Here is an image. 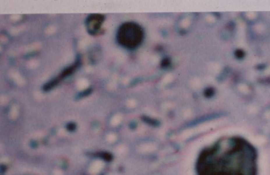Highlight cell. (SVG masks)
I'll list each match as a JSON object with an SVG mask.
<instances>
[{"label": "cell", "mask_w": 270, "mask_h": 175, "mask_svg": "<svg viewBox=\"0 0 270 175\" xmlns=\"http://www.w3.org/2000/svg\"><path fill=\"white\" fill-rule=\"evenodd\" d=\"M67 129L68 130L71 131H73L75 129V125H73V123H71V124H69L68 125V127H67Z\"/></svg>", "instance_id": "6da1fadb"}]
</instances>
